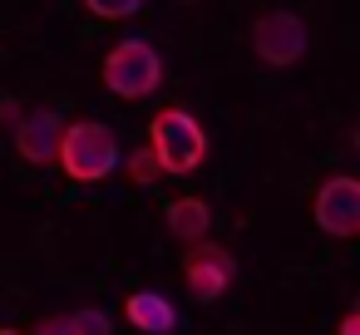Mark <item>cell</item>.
I'll use <instances>...</instances> for the list:
<instances>
[{
	"label": "cell",
	"instance_id": "1",
	"mask_svg": "<svg viewBox=\"0 0 360 335\" xmlns=\"http://www.w3.org/2000/svg\"><path fill=\"white\" fill-rule=\"evenodd\" d=\"M119 158H124V148H119V138H114L109 124H99V119L65 124L60 153H55V163L65 168V178H75V183H104V178H114Z\"/></svg>",
	"mask_w": 360,
	"mask_h": 335
},
{
	"label": "cell",
	"instance_id": "2",
	"mask_svg": "<svg viewBox=\"0 0 360 335\" xmlns=\"http://www.w3.org/2000/svg\"><path fill=\"white\" fill-rule=\"evenodd\" d=\"M148 153H153L158 173L188 178V173L202 168V158H207V133H202V124H198L188 109H163V114H153V124H148Z\"/></svg>",
	"mask_w": 360,
	"mask_h": 335
},
{
	"label": "cell",
	"instance_id": "3",
	"mask_svg": "<svg viewBox=\"0 0 360 335\" xmlns=\"http://www.w3.org/2000/svg\"><path fill=\"white\" fill-rule=\"evenodd\" d=\"M104 89L114 99H153L163 89V55L148 45V40H119L109 55H104V70H99Z\"/></svg>",
	"mask_w": 360,
	"mask_h": 335
},
{
	"label": "cell",
	"instance_id": "4",
	"mask_svg": "<svg viewBox=\"0 0 360 335\" xmlns=\"http://www.w3.org/2000/svg\"><path fill=\"white\" fill-rule=\"evenodd\" d=\"M306 45H311V40H306V25H301L296 11H266V15L252 20V55H257L262 65H271V70L301 65Z\"/></svg>",
	"mask_w": 360,
	"mask_h": 335
},
{
	"label": "cell",
	"instance_id": "5",
	"mask_svg": "<svg viewBox=\"0 0 360 335\" xmlns=\"http://www.w3.org/2000/svg\"><path fill=\"white\" fill-rule=\"evenodd\" d=\"M311 217H316V227L326 237L350 242L360 232V178H350V173L326 178L321 192H316V202H311Z\"/></svg>",
	"mask_w": 360,
	"mask_h": 335
},
{
	"label": "cell",
	"instance_id": "6",
	"mask_svg": "<svg viewBox=\"0 0 360 335\" xmlns=\"http://www.w3.org/2000/svg\"><path fill=\"white\" fill-rule=\"evenodd\" d=\"M183 281H188V291L207 306V301H222V291L237 281V261H232V251L227 247H217V242H193V251H188V261H183Z\"/></svg>",
	"mask_w": 360,
	"mask_h": 335
},
{
	"label": "cell",
	"instance_id": "7",
	"mask_svg": "<svg viewBox=\"0 0 360 335\" xmlns=\"http://www.w3.org/2000/svg\"><path fill=\"white\" fill-rule=\"evenodd\" d=\"M60 133H65V119L55 109H35V114H20L15 124V153L35 168H50L55 153H60Z\"/></svg>",
	"mask_w": 360,
	"mask_h": 335
},
{
	"label": "cell",
	"instance_id": "8",
	"mask_svg": "<svg viewBox=\"0 0 360 335\" xmlns=\"http://www.w3.org/2000/svg\"><path fill=\"white\" fill-rule=\"evenodd\" d=\"M124 320H129L139 335H173L178 306H173L163 291H134V296L124 301Z\"/></svg>",
	"mask_w": 360,
	"mask_h": 335
},
{
	"label": "cell",
	"instance_id": "9",
	"mask_svg": "<svg viewBox=\"0 0 360 335\" xmlns=\"http://www.w3.org/2000/svg\"><path fill=\"white\" fill-rule=\"evenodd\" d=\"M207 227H212V207L202 197H173L168 202V232L178 242H207Z\"/></svg>",
	"mask_w": 360,
	"mask_h": 335
},
{
	"label": "cell",
	"instance_id": "10",
	"mask_svg": "<svg viewBox=\"0 0 360 335\" xmlns=\"http://www.w3.org/2000/svg\"><path fill=\"white\" fill-rule=\"evenodd\" d=\"M119 163L129 168V178H134L139 188H148L153 178H163V173H158V163H153V153H148V143H143V148H134V153H124Z\"/></svg>",
	"mask_w": 360,
	"mask_h": 335
},
{
	"label": "cell",
	"instance_id": "11",
	"mask_svg": "<svg viewBox=\"0 0 360 335\" xmlns=\"http://www.w3.org/2000/svg\"><path fill=\"white\" fill-rule=\"evenodd\" d=\"M84 11L99 15V20H129L143 11V0H84Z\"/></svg>",
	"mask_w": 360,
	"mask_h": 335
},
{
	"label": "cell",
	"instance_id": "12",
	"mask_svg": "<svg viewBox=\"0 0 360 335\" xmlns=\"http://www.w3.org/2000/svg\"><path fill=\"white\" fill-rule=\"evenodd\" d=\"M70 325H75V335H114V325H109V315H104L99 306L75 310V315H70Z\"/></svg>",
	"mask_w": 360,
	"mask_h": 335
},
{
	"label": "cell",
	"instance_id": "13",
	"mask_svg": "<svg viewBox=\"0 0 360 335\" xmlns=\"http://www.w3.org/2000/svg\"><path fill=\"white\" fill-rule=\"evenodd\" d=\"M30 335H75V325H70V315H45Z\"/></svg>",
	"mask_w": 360,
	"mask_h": 335
},
{
	"label": "cell",
	"instance_id": "14",
	"mask_svg": "<svg viewBox=\"0 0 360 335\" xmlns=\"http://www.w3.org/2000/svg\"><path fill=\"white\" fill-rule=\"evenodd\" d=\"M335 335H360V310H345L340 315V330Z\"/></svg>",
	"mask_w": 360,
	"mask_h": 335
},
{
	"label": "cell",
	"instance_id": "15",
	"mask_svg": "<svg viewBox=\"0 0 360 335\" xmlns=\"http://www.w3.org/2000/svg\"><path fill=\"white\" fill-rule=\"evenodd\" d=\"M0 124H20V104L15 99H0Z\"/></svg>",
	"mask_w": 360,
	"mask_h": 335
},
{
	"label": "cell",
	"instance_id": "16",
	"mask_svg": "<svg viewBox=\"0 0 360 335\" xmlns=\"http://www.w3.org/2000/svg\"><path fill=\"white\" fill-rule=\"evenodd\" d=\"M0 335H20V330H11V325H0Z\"/></svg>",
	"mask_w": 360,
	"mask_h": 335
}]
</instances>
